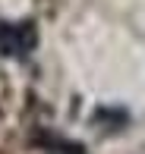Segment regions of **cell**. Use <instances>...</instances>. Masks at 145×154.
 I'll list each match as a JSON object with an SVG mask.
<instances>
[{
	"instance_id": "1",
	"label": "cell",
	"mask_w": 145,
	"mask_h": 154,
	"mask_svg": "<svg viewBox=\"0 0 145 154\" xmlns=\"http://www.w3.org/2000/svg\"><path fill=\"white\" fill-rule=\"evenodd\" d=\"M38 47V25L32 19L0 22V54L10 60H25Z\"/></svg>"
}]
</instances>
